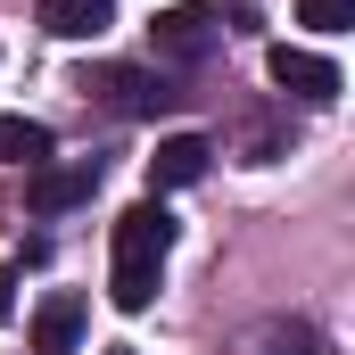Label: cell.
<instances>
[{
    "label": "cell",
    "mask_w": 355,
    "mask_h": 355,
    "mask_svg": "<svg viewBox=\"0 0 355 355\" xmlns=\"http://www.w3.org/2000/svg\"><path fill=\"white\" fill-rule=\"evenodd\" d=\"M166 257H174V215L157 198L124 207L116 215V265H107V297L124 314H149L157 306V281H166Z\"/></svg>",
    "instance_id": "obj_1"
},
{
    "label": "cell",
    "mask_w": 355,
    "mask_h": 355,
    "mask_svg": "<svg viewBox=\"0 0 355 355\" xmlns=\"http://www.w3.org/2000/svg\"><path fill=\"white\" fill-rule=\"evenodd\" d=\"M91 190H99V157H42L25 174V207L33 215H67V207H83Z\"/></svg>",
    "instance_id": "obj_3"
},
{
    "label": "cell",
    "mask_w": 355,
    "mask_h": 355,
    "mask_svg": "<svg viewBox=\"0 0 355 355\" xmlns=\"http://www.w3.org/2000/svg\"><path fill=\"white\" fill-rule=\"evenodd\" d=\"M297 17H306L314 33H347V25H355V0H297Z\"/></svg>",
    "instance_id": "obj_10"
},
{
    "label": "cell",
    "mask_w": 355,
    "mask_h": 355,
    "mask_svg": "<svg viewBox=\"0 0 355 355\" xmlns=\"http://www.w3.org/2000/svg\"><path fill=\"white\" fill-rule=\"evenodd\" d=\"M50 157V124H33V116H0V166H42Z\"/></svg>",
    "instance_id": "obj_9"
},
{
    "label": "cell",
    "mask_w": 355,
    "mask_h": 355,
    "mask_svg": "<svg viewBox=\"0 0 355 355\" xmlns=\"http://www.w3.org/2000/svg\"><path fill=\"white\" fill-rule=\"evenodd\" d=\"M8 306H17V272L0 265V322H8Z\"/></svg>",
    "instance_id": "obj_12"
},
{
    "label": "cell",
    "mask_w": 355,
    "mask_h": 355,
    "mask_svg": "<svg viewBox=\"0 0 355 355\" xmlns=\"http://www.w3.org/2000/svg\"><path fill=\"white\" fill-rule=\"evenodd\" d=\"M42 25L58 42H91V33L116 25V0H42Z\"/></svg>",
    "instance_id": "obj_8"
},
{
    "label": "cell",
    "mask_w": 355,
    "mask_h": 355,
    "mask_svg": "<svg viewBox=\"0 0 355 355\" xmlns=\"http://www.w3.org/2000/svg\"><path fill=\"white\" fill-rule=\"evenodd\" d=\"M83 297H75V289H50V297H42V306H33V355H75L83 347Z\"/></svg>",
    "instance_id": "obj_7"
},
{
    "label": "cell",
    "mask_w": 355,
    "mask_h": 355,
    "mask_svg": "<svg viewBox=\"0 0 355 355\" xmlns=\"http://www.w3.org/2000/svg\"><path fill=\"white\" fill-rule=\"evenodd\" d=\"M265 75L289 91V99H314V107H331V99H339V67H331V58H314V50H289V42H272V50H265Z\"/></svg>",
    "instance_id": "obj_5"
},
{
    "label": "cell",
    "mask_w": 355,
    "mask_h": 355,
    "mask_svg": "<svg viewBox=\"0 0 355 355\" xmlns=\"http://www.w3.org/2000/svg\"><path fill=\"white\" fill-rule=\"evenodd\" d=\"M248 355H314V331H306V322H281V331H265Z\"/></svg>",
    "instance_id": "obj_11"
},
{
    "label": "cell",
    "mask_w": 355,
    "mask_h": 355,
    "mask_svg": "<svg viewBox=\"0 0 355 355\" xmlns=\"http://www.w3.org/2000/svg\"><path fill=\"white\" fill-rule=\"evenodd\" d=\"M75 91H91V99H107L116 116H157L174 91L157 83V75H141V67H83V83Z\"/></svg>",
    "instance_id": "obj_4"
},
{
    "label": "cell",
    "mask_w": 355,
    "mask_h": 355,
    "mask_svg": "<svg viewBox=\"0 0 355 355\" xmlns=\"http://www.w3.org/2000/svg\"><path fill=\"white\" fill-rule=\"evenodd\" d=\"M107 355H132V347H107Z\"/></svg>",
    "instance_id": "obj_13"
},
{
    "label": "cell",
    "mask_w": 355,
    "mask_h": 355,
    "mask_svg": "<svg viewBox=\"0 0 355 355\" xmlns=\"http://www.w3.org/2000/svg\"><path fill=\"white\" fill-rule=\"evenodd\" d=\"M149 42H157V58H174V67H207V58L223 50V17L198 8V0H182V8H166V17L149 25Z\"/></svg>",
    "instance_id": "obj_2"
},
{
    "label": "cell",
    "mask_w": 355,
    "mask_h": 355,
    "mask_svg": "<svg viewBox=\"0 0 355 355\" xmlns=\"http://www.w3.org/2000/svg\"><path fill=\"white\" fill-rule=\"evenodd\" d=\"M207 166H215V141L207 132H166L157 157H149V190H190Z\"/></svg>",
    "instance_id": "obj_6"
}]
</instances>
